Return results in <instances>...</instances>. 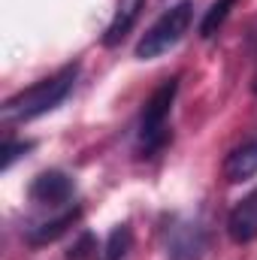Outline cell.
<instances>
[{"label": "cell", "mask_w": 257, "mask_h": 260, "mask_svg": "<svg viewBox=\"0 0 257 260\" xmlns=\"http://www.w3.org/2000/svg\"><path fill=\"white\" fill-rule=\"evenodd\" d=\"M76 76H79V64L61 67L55 76L40 79L37 85H30V88L18 91L15 97H9V100L3 103V109H0V118H3L6 124H12V121H34V118L52 112L67 94L73 91Z\"/></svg>", "instance_id": "1"}, {"label": "cell", "mask_w": 257, "mask_h": 260, "mask_svg": "<svg viewBox=\"0 0 257 260\" xmlns=\"http://www.w3.org/2000/svg\"><path fill=\"white\" fill-rule=\"evenodd\" d=\"M176 91H179V82L176 79H167L145 103L142 115H139V133H136V148L139 154H154L167 145L170 139V109H173V100H176Z\"/></svg>", "instance_id": "2"}, {"label": "cell", "mask_w": 257, "mask_h": 260, "mask_svg": "<svg viewBox=\"0 0 257 260\" xmlns=\"http://www.w3.org/2000/svg\"><path fill=\"white\" fill-rule=\"evenodd\" d=\"M191 18H194V3L191 0H179L176 6H170L145 34L142 40L136 43V58L139 61H154L160 58L164 52H170L191 27Z\"/></svg>", "instance_id": "3"}, {"label": "cell", "mask_w": 257, "mask_h": 260, "mask_svg": "<svg viewBox=\"0 0 257 260\" xmlns=\"http://www.w3.org/2000/svg\"><path fill=\"white\" fill-rule=\"evenodd\" d=\"M76 191V185H73V179L64 176V173H58V170H49V173H40L34 182H30V200L34 203H43V206H61L67 203L70 197Z\"/></svg>", "instance_id": "4"}, {"label": "cell", "mask_w": 257, "mask_h": 260, "mask_svg": "<svg viewBox=\"0 0 257 260\" xmlns=\"http://www.w3.org/2000/svg\"><path fill=\"white\" fill-rule=\"evenodd\" d=\"M227 233L233 242H251L257 239V191H251L248 197H242L230 218H227Z\"/></svg>", "instance_id": "5"}, {"label": "cell", "mask_w": 257, "mask_h": 260, "mask_svg": "<svg viewBox=\"0 0 257 260\" xmlns=\"http://www.w3.org/2000/svg\"><path fill=\"white\" fill-rule=\"evenodd\" d=\"M142 6H145V0H118L115 15H112L109 27L103 34V46L112 49V46H118L127 37L130 30H133V24H136V18L142 15Z\"/></svg>", "instance_id": "6"}, {"label": "cell", "mask_w": 257, "mask_h": 260, "mask_svg": "<svg viewBox=\"0 0 257 260\" xmlns=\"http://www.w3.org/2000/svg\"><path fill=\"white\" fill-rule=\"evenodd\" d=\"M257 173V136L248 139L245 145L233 148L224 160V179L227 182H245Z\"/></svg>", "instance_id": "7"}, {"label": "cell", "mask_w": 257, "mask_h": 260, "mask_svg": "<svg viewBox=\"0 0 257 260\" xmlns=\"http://www.w3.org/2000/svg\"><path fill=\"white\" fill-rule=\"evenodd\" d=\"M79 221V209L73 206V209H67L64 215H58V218H52V221H43V224H37V227H30L27 230V245H49V242H55L58 236H64L67 230L73 227Z\"/></svg>", "instance_id": "8"}, {"label": "cell", "mask_w": 257, "mask_h": 260, "mask_svg": "<svg viewBox=\"0 0 257 260\" xmlns=\"http://www.w3.org/2000/svg\"><path fill=\"white\" fill-rule=\"evenodd\" d=\"M130 242H133L130 227H127V224H118V227L109 233V239H106L103 251H97V260H124V254L130 251Z\"/></svg>", "instance_id": "9"}, {"label": "cell", "mask_w": 257, "mask_h": 260, "mask_svg": "<svg viewBox=\"0 0 257 260\" xmlns=\"http://www.w3.org/2000/svg\"><path fill=\"white\" fill-rule=\"evenodd\" d=\"M203 254V233L197 227H185L182 236L173 242V260H200Z\"/></svg>", "instance_id": "10"}, {"label": "cell", "mask_w": 257, "mask_h": 260, "mask_svg": "<svg viewBox=\"0 0 257 260\" xmlns=\"http://www.w3.org/2000/svg\"><path fill=\"white\" fill-rule=\"evenodd\" d=\"M233 6H236V0H215V3L209 6L206 18L200 21V37H203V40L215 37V34H218V27L227 21V15H230V9H233Z\"/></svg>", "instance_id": "11"}, {"label": "cell", "mask_w": 257, "mask_h": 260, "mask_svg": "<svg viewBox=\"0 0 257 260\" xmlns=\"http://www.w3.org/2000/svg\"><path fill=\"white\" fill-rule=\"evenodd\" d=\"M34 148V142H6L3 145V157H0V170H9L21 154H27Z\"/></svg>", "instance_id": "12"}, {"label": "cell", "mask_w": 257, "mask_h": 260, "mask_svg": "<svg viewBox=\"0 0 257 260\" xmlns=\"http://www.w3.org/2000/svg\"><path fill=\"white\" fill-rule=\"evenodd\" d=\"M97 251V245H94V236L91 233H82V239L70 248V254H67V260H85V257H91Z\"/></svg>", "instance_id": "13"}]
</instances>
